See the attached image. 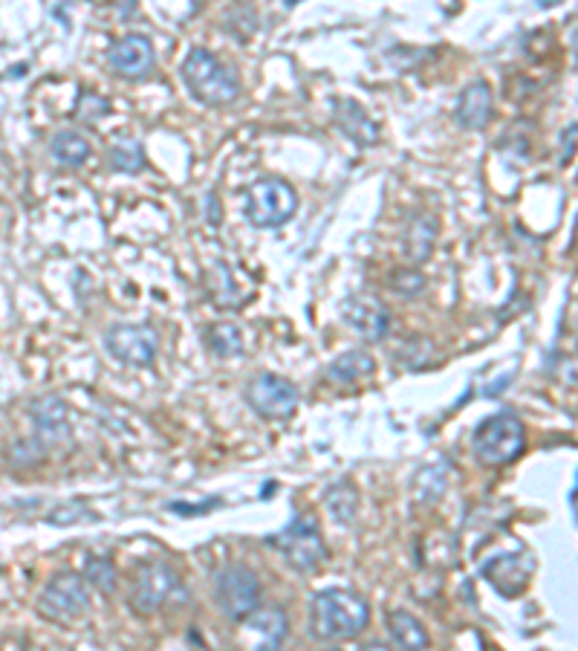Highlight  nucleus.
I'll return each mask as SVG.
<instances>
[{"label":"nucleus","instance_id":"1","mask_svg":"<svg viewBox=\"0 0 578 651\" xmlns=\"http://www.w3.org/2000/svg\"><path fill=\"white\" fill-rule=\"evenodd\" d=\"M371 623L368 599L347 588L319 590L310 599V634L316 640H354Z\"/></svg>","mask_w":578,"mask_h":651},{"label":"nucleus","instance_id":"2","mask_svg":"<svg viewBox=\"0 0 578 651\" xmlns=\"http://www.w3.org/2000/svg\"><path fill=\"white\" fill-rule=\"evenodd\" d=\"M182 81L191 90V95L211 107H226L241 95V81L234 76L232 67H226L223 61L215 59L208 50H194L182 61Z\"/></svg>","mask_w":578,"mask_h":651},{"label":"nucleus","instance_id":"3","mask_svg":"<svg viewBox=\"0 0 578 651\" xmlns=\"http://www.w3.org/2000/svg\"><path fill=\"white\" fill-rule=\"evenodd\" d=\"M189 590L180 573L165 562L139 564L137 576L130 582V605L142 616L159 614L165 608L185 605Z\"/></svg>","mask_w":578,"mask_h":651},{"label":"nucleus","instance_id":"4","mask_svg":"<svg viewBox=\"0 0 578 651\" xmlns=\"http://www.w3.org/2000/svg\"><path fill=\"white\" fill-rule=\"evenodd\" d=\"M267 545L275 547L284 556V562L298 573H316L327 559L321 524L312 512H298L281 533L267 538Z\"/></svg>","mask_w":578,"mask_h":651},{"label":"nucleus","instance_id":"5","mask_svg":"<svg viewBox=\"0 0 578 651\" xmlns=\"http://www.w3.org/2000/svg\"><path fill=\"white\" fill-rule=\"evenodd\" d=\"M527 443V432L515 414H492L480 420L472 434V455L480 467L498 469L518 458Z\"/></svg>","mask_w":578,"mask_h":651},{"label":"nucleus","instance_id":"6","mask_svg":"<svg viewBox=\"0 0 578 651\" xmlns=\"http://www.w3.org/2000/svg\"><path fill=\"white\" fill-rule=\"evenodd\" d=\"M38 616L55 625H78L90 616V593L81 573H59L43 585L41 597L35 602Z\"/></svg>","mask_w":578,"mask_h":651},{"label":"nucleus","instance_id":"7","mask_svg":"<svg viewBox=\"0 0 578 651\" xmlns=\"http://www.w3.org/2000/svg\"><path fill=\"white\" fill-rule=\"evenodd\" d=\"M295 208H298V194L290 182L278 180V177L255 180L243 197V215L258 229L284 226L286 220H293Z\"/></svg>","mask_w":578,"mask_h":651},{"label":"nucleus","instance_id":"8","mask_svg":"<svg viewBox=\"0 0 578 651\" xmlns=\"http://www.w3.org/2000/svg\"><path fill=\"white\" fill-rule=\"evenodd\" d=\"M215 605L220 614L243 623L260 608V579L246 564H226L215 576Z\"/></svg>","mask_w":578,"mask_h":651},{"label":"nucleus","instance_id":"9","mask_svg":"<svg viewBox=\"0 0 578 651\" xmlns=\"http://www.w3.org/2000/svg\"><path fill=\"white\" fill-rule=\"evenodd\" d=\"M246 406L267 420H290L298 408V388L278 373H258L243 388Z\"/></svg>","mask_w":578,"mask_h":651},{"label":"nucleus","instance_id":"10","mask_svg":"<svg viewBox=\"0 0 578 651\" xmlns=\"http://www.w3.org/2000/svg\"><path fill=\"white\" fill-rule=\"evenodd\" d=\"M104 347L113 359L133 368H151L156 362L159 336L151 324H113L104 333Z\"/></svg>","mask_w":578,"mask_h":651},{"label":"nucleus","instance_id":"11","mask_svg":"<svg viewBox=\"0 0 578 651\" xmlns=\"http://www.w3.org/2000/svg\"><path fill=\"white\" fill-rule=\"evenodd\" d=\"M342 319L350 330H354L356 336L364 339V342H385L390 333V310L385 304L376 298V295L368 293H356L347 295L345 302H342Z\"/></svg>","mask_w":578,"mask_h":651},{"label":"nucleus","instance_id":"12","mask_svg":"<svg viewBox=\"0 0 578 651\" xmlns=\"http://www.w3.org/2000/svg\"><path fill=\"white\" fill-rule=\"evenodd\" d=\"M29 423H33V437L50 451L61 443L73 441V423H69V408L61 397H38L29 403Z\"/></svg>","mask_w":578,"mask_h":651},{"label":"nucleus","instance_id":"13","mask_svg":"<svg viewBox=\"0 0 578 651\" xmlns=\"http://www.w3.org/2000/svg\"><path fill=\"white\" fill-rule=\"evenodd\" d=\"M107 61L121 78H145L156 64L154 43L142 33L121 35L119 41L111 43Z\"/></svg>","mask_w":578,"mask_h":651},{"label":"nucleus","instance_id":"14","mask_svg":"<svg viewBox=\"0 0 578 651\" xmlns=\"http://www.w3.org/2000/svg\"><path fill=\"white\" fill-rule=\"evenodd\" d=\"M532 571H536V562L521 550L494 556L492 562L484 564V576L501 590L503 597H518L521 590L527 588Z\"/></svg>","mask_w":578,"mask_h":651},{"label":"nucleus","instance_id":"15","mask_svg":"<svg viewBox=\"0 0 578 651\" xmlns=\"http://www.w3.org/2000/svg\"><path fill=\"white\" fill-rule=\"evenodd\" d=\"M492 85H489L486 78H475V81H468V85L463 87L458 107H454V119L466 130H484L486 125H489V119H492Z\"/></svg>","mask_w":578,"mask_h":651},{"label":"nucleus","instance_id":"16","mask_svg":"<svg viewBox=\"0 0 578 651\" xmlns=\"http://www.w3.org/2000/svg\"><path fill=\"white\" fill-rule=\"evenodd\" d=\"M333 113H336V125L342 128V133L354 139L356 145L371 148L380 142L376 122L368 116V111L359 102H354V99H336L333 102Z\"/></svg>","mask_w":578,"mask_h":651},{"label":"nucleus","instance_id":"17","mask_svg":"<svg viewBox=\"0 0 578 651\" xmlns=\"http://www.w3.org/2000/svg\"><path fill=\"white\" fill-rule=\"evenodd\" d=\"M246 628L252 634H258L260 646L258 651H281L286 640V631H290V620L281 608H258L255 614H249L246 620Z\"/></svg>","mask_w":578,"mask_h":651},{"label":"nucleus","instance_id":"18","mask_svg":"<svg viewBox=\"0 0 578 651\" xmlns=\"http://www.w3.org/2000/svg\"><path fill=\"white\" fill-rule=\"evenodd\" d=\"M388 631L390 640L397 642L399 651H425L432 646V637L425 631L423 620L411 614V611H406V608L390 611Z\"/></svg>","mask_w":578,"mask_h":651},{"label":"nucleus","instance_id":"19","mask_svg":"<svg viewBox=\"0 0 578 651\" xmlns=\"http://www.w3.org/2000/svg\"><path fill=\"white\" fill-rule=\"evenodd\" d=\"M437 232H440V224L434 215H414L411 224L406 226V238H402V246H406V255L414 264H423L428 260V255L434 252V241H437Z\"/></svg>","mask_w":578,"mask_h":651},{"label":"nucleus","instance_id":"20","mask_svg":"<svg viewBox=\"0 0 578 651\" xmlns=\"http://www.w3.org/2000/svg\"><path fill=\"white\" fill-rule=\"evenodd\" d=\"M376 362L368 350H347V354L336 356L333 362L327 365V382L333 385H354V382L371 376Z\"/></svg>","mask_w":578,"mask_h":651},{"label":"nucleus","instance_id":"21","mask_svg":"<svg viewBox=\"0 0 578 651\" xmlns=\"http://www.w3.org/2000/svg\"><path fill=\"white\" fill-rule=\"evenodd\" d=\"M203 342L220 359H234V356H243V350H246V339H243L241 328L232 324V321L208 324L206 333H203Z\"/></svg>","mask_w":578,"mask_h":651},{"label":"nucleus","instance_id":"22","mask_svg":"<svg viewBox=\"0 0 578 651\" xmlns=\"http://www.w3.org/2000/svg\"><path fill=\"white\" fill-rule=\"evenodd\" d=\"M50 154L55 163L67 165V168H78V165L90 159L93 148H90V142H87L81 133H76V130H59L50 142Z\"/></svg>","mask_w":578,"mask_h":651},{"label":"nucleus","instance_id":"23","mask_svg":"<svg viewBox=\"0 0 578 651\" xmlns=\"http://www.w3.org/2000/svg\"><path fill=\"white\" fill-rule=\"evenodd\" d=\"M394 362L402 371H425L428 365L437 362V345L428 336H411L397 347Z\"/></svg>","mask_w":578,"mask_h":651},{"label":"nucleus","instance_id":"24","mask_svg":"<svg viewBox=\"0 0 578 651\" xmlns=\"http://www.w3.org/2000/svg\"><path fill=\"white\" fill-rule=\"evenodd\" d=\"M324 501L330 507V515L338 521V524H354L356 510H359V493L354 486L342 481V484H333L324 493Z\"/></svg>","mask_w":578,"mask_h":651},{"label":"nucleus","instance_id":"25","mask_svg":"<svg viewBox=\"0 0 578 651\" xmlns=\"http://www.w3.org/2000/svg\"><path fill=\"white\" fill-rule=\"evenodd\" d=\"M81 579L90 582L95 590H102L104 597H111V593H116V585H119V573H116V564H113L111 556H87Z\"/></svg>","mask_w":578,"mask_h":651},{"label":"nucleus","instance_id":"26","mask_svg":"<svg viewBox=\"0 0 578 651\" xmlns=\"http://www.w3.org/2000/svg\"><path fill=\"white\" fill-rule=\"evenodd\" d=\"M111 165L121 174H139L145 168V151L137 139H119L111 148Z\"/></svg>","mask_w":578,"mask_h":651},{"label":"nucleus","instance_id":"27","mask_svg":"<svg viewBox=\"0 0 578 651\" xmlns=\"http://www.w3.org/2000/svg\"><path fill=\"white\" fill-rule=\"evenodd\" d=\"M416 498L425 503L437 501L442 495V489H446V469L440 467V463H432V467H423L420 469V475H416Z\"/></svg>","mask_w":578,"mask_h":651},{"label":"nucleus","instance_id":"28","mask_svg":"<svg viewBox=\"0 0 578 651\" xmlns=\"http://www.w3.org/2000/svg\"><path fill=\"white\" fill-rule=\"evenodd\" d=\"M388 284L397 295H406V298H411V295L423 293L425 290V276L416 267H397L394 272H390Z\"/></svg>","mask_w":578,"mask_h":651},{"label":"nucleus","instance_id":"29","mask_svg":"<svg viewBox=\"0 0 578 651\" xmlns=\"http://www.w3.org/2000/svg\"><path fill=\"white\" fill-rule=\"evenodd\" d=\"M9 463H15V467H35V463H41L47 458V449H43L41 443L35 441H15L9 446L7 451Z\"/></svg>","mask_w":578,"mask_h":651},{"label":"nucleus","instance_id":"30","mask_svg":"<svg viewBox=\"0 0 578 651\" xmlns=\"http://www.w3.org/2000/svg\"><path fill=\"white\" fill-rule=\"evenodd\" d=\"M76 113L81 116V122H87V125H95V122L102 119L104 113H111V102H107V99L99 93H81L78 95Z\"/></svg>","mask_w":578,"mask_h":651},{"label":"nucleus","instance_id":"31","mask_svg":"<svg viewBox=\"0 0 578 651\" xmlns=\"http://www.w3.org/2000/svg\"><path fill=\"white\" fill-rule=\"evenodd\" d=\"M220 503V498H208L206 503H185V501H174L168 503V510H177L182 512V515H206L211 507H217Z\"/></svg>","mask_w":578,"mask_h":651},{"label":"nucleus","instance_id":"32","mask_svg":"<svg viewBox=\"0 0 578 651\" xmlns=\"http://www.w3.org/2000/svg\"><path fill=\"white\" fill-rule=\"evenodd\" d=\"M206 203H208V220H211V224H220V220H223V208H217L215 194H208Z\"/></svg>","mask_w":578,"mask_h":651},{"label":"nucleus","instance_id":"33","mask_svg":"<svg viewBox=\"0 0 578 651\" xmlns=\"http://www.w3.org/2000/svg\"><path fill=\"white\" fill-rule=\"evenodd\" d=\"M573 139H576V125H570L567 133H564V159L573 154Z\"/></svg>","mask_w":578,"mask_h":651},{"label":"nucleus","instance_id":"34","mask_svg":"<svg viewBox=\"0 0 578 651\" xmlns=\"http://www.w3.org/2000/svg\"><path fill=\"white\" fill-rule=\"evenodd\" d=\"M359 651H390L385 642H368V646H362Z\"/></svg>","mask_w":578,"mask_h":651},{"label":"nucleus","instance_id":"35","mask_svg":"<svg viewBox=\"0 0 578 651\" xmlns=\"http://www.w3.org/2000/svg\"><path fill=\"white\" fill-rule=\"evenodd\" d=\"M324 651H338V649H324Z\"/></svg>","mask_w":578,"mask_h":651}]
</instances>
